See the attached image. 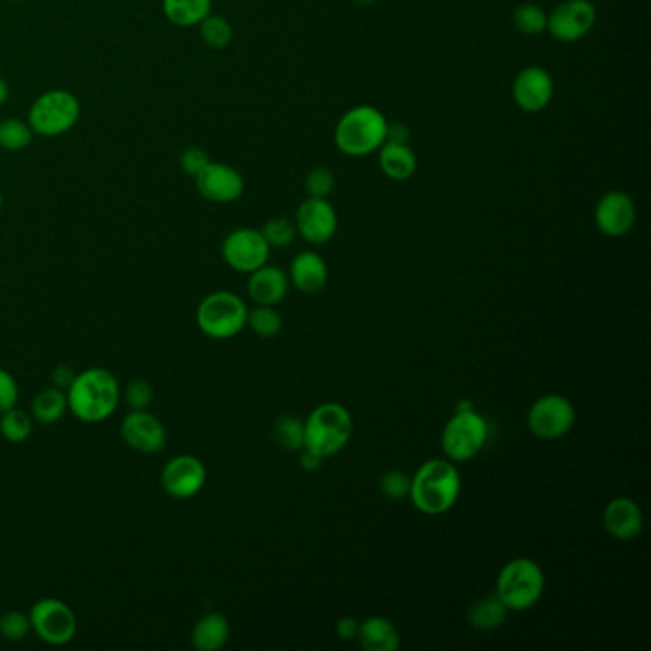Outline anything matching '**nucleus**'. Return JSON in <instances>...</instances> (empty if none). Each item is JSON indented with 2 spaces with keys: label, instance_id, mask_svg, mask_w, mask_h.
I'll list each match as a JSON object with an SVG mask.
<instances>
[{
  "label": "nucleus",
  "instance_id": "7",
  "mask_svg": "<svg viewBox=\"0 0 651 651\" xmlns=\"http://www.w3.org/2000/svg\"><path fill=\"white\" fill-rule=\"evenodd\" d=\"M488 421L476 409L455 411L442 432L445 459L452 462L476 459L488 444Z\"/></svg>",
  "mask_w": 651,
  "mask_h": 651
},
{
  "label": "nucleus",
  "instance_id": "22",
  "mask_svg": "<svg viewBox=\"0 0 651 651\" xmlns=\"http://www.w3.org/2000/svg\"><path fill=\"white\" fill-rule=\"evenodd\" d=\"M355 640H359L365 651H398L401 648L400 630L382 615H370L359 623Z\"/></svg>",
  "mask_w": 651,
  "mask_h": 651
},
{
  "label": "nucleus",
  "instance_id": "11",
  "mask_svg": "<svg viewBox=\"0 0 651 651\" xmlns=\"http://www.w3.org/2000/svg\"><path fill=\"white\" fill-rule=\"evenodd\" d=\"M598 20V10L592 0H563L548 12L547 33L560 43H579L585 38Z\"/></svg>",
  "mask_w": 651,
  "mask_h": 651
},
{
  "label": "nucleus",
  "instance_id": "36",
  "mask_svg": "<svg viewBox=\"0 0 651 651\" xmlns=\"http://www.w3.org/2000/svg\"><path fill=\"white\" fill-rule=\"evenodd\" d=\"M378 486L388 501H403V499H408L409 491H411V476L403 470L393 468L380 478Z\"/></svg>",
  "mask_w": 651,
  "mask_h": 651
},
{
  "label": "nucleus",
  "instance_id": "3",
  "mask_svg": "<svg viewBox=\"0 0 651 651\" xmlns=\"http://www.w3.org/2000/svg\"><path fill=\"white\" fill-rule=\"evenodd\" d=\"M388 118L375 105H354L334 126V144L346 157L377 153L386 141Z\"/></svg>",
  "mask_w": 651,
  "mask_h": 651
},
{
  "label": "nucleus",
  "instance_id": "17",
  "mask_svg": "<svg viewBox=\"0 0 651 651\" xmlns=\"http://www.w3.org/2000/svg\"><path fill=\"white\" fill-rule=\"evenodd\" d=\"M195 185L201 197L218 203V205H230L241 199L244 193V178L241 172L226 163H210L195 176Z\"/></svg>",
  "mask_w": 651,
  "mask_h": 651
},
{
  "label": "nucleus",
  "instance_id": "29",
  "mask_svg": "<svg viewBox=\"0 0 651 651\" xmlns=\"http://www.w3.org/2000/svg\"><path fill=\"white\" fill-rule=\"evenodd\" d=\"M199 31L203 43L210 46V48H215V50L228 48L231 41H233V27L224 15L208 14L199 23Z\"/></svg>",
  "mask_w": 651,
  "mask_h": 651
},
{
  "label": "nucleus",
  "instance_id": "5",
  "mask_svg": "<svg viewBox=\"0 0 651 651\" xmlns=\"http://www.w3.org/2000/svg\"><path fill=\"white\" fill-rule=\"evenodd\" d=\"M547 579L539 563L529 558H514L504 563L496 578L495 594L509 612H527L539 604L545 594Z\"/></svg>",
  "mask_w": 651,
  "mask_h": 651
},
{
  "label": "nucleus",
  "instance_id": "46",
  "mask_svg": "<svg viewBox=\"0 0 651 651\" xmlns=\"http://www.w3.org/2000/svg\"><path fill=\"white\" fill-rule=\"evenodd\" d=\"M354 2L357 7H373L378 0H354Z\"/></svg>",
  "mask_w": 651,
  "mask_h": 651
},
{
  "label": "nucleus",
  "instance_id": "42",
  "mask_svg": "<svg viewBox=\"0 0 651 651\" xmlns=\"http://www.w3.org/2000/svg\"><path fill=\"white\" fill-rule=\"evenodd\" d=\"M411 138V130L408 125L403 123H388V133H386V141H398V144H409Z\"/></svg>",
  "mask_w": 651,
  "mask_h": 651
},
{
  "label": "nucleus",
  "instance_id": "38",
  "mask_svg": "<svg viewBox=\"0 0 651 651\" xmlns=\"http://www.w3.org/2000/svg\"><path fill=\"white\" fill-rule=\"evenodd\" d=\"M125 401L130 411H144L153 403V388L148 380L134 378L126 386Z\"/></svg>",
  "mask_w": 651,
  "mask_h": 651
},
{
  "label": "nucleus",
  "instance_id": "10",
  "mask_svg": "<svg viewBox=\"0 0 651 651\" xmlns=\"http://www.w3.org/2000/svg\"><path fill=\"white\" fill-rule=\"evenodd\" d=\"M31 629L45 644L66 646L77 635V617L66 602L43 598L33 604L30 612Z\"/></svg>",
  "mask_w": 651,
  "mask_h": 651
},
{
  "label": "nucleus",
  "instance_id": "15",
  "mask_svg": "<svg viewBox=\"0 0 651 651\" xmlns=\"http://www.w3.org/2000/svg\"><path fill=\"white\" fill-rule=\"evenodd\" d=\"M594 222L604 236H627L637 224V205L629 193L612 190L604 193L596 203Z\"/></svg>",
  "mask_w": 651,
  "mask_h": 651
},
{
  "label": "nucleus",
  "instance_id": "21",
  "mask_svg": "<svg viewBox=\"0 0 651 651\" xmlns=\"http://www.w3.org/2000/svg\"><path fill=\"white\" fill-rule=\"evenodd\" d=\"M289 282L296 290L306 295H316L323 290L329 282V267L323 256L313 251L296 254L290 262Z\"/></svg>",
  "mask_w": 651,
  "mask_h": 651
},
{
  "label": "nucleus",
  "instance_id": "28",
  "mask_svg": "<svg viewBox=\"0 0 651 651\" xmlns=\"http://www.w3.org/2000/svg\"><path fill=\"white\" fill-rule=\"evenodd\" d=\"M512 25L526 37H539L547 31L548 12H545L539 4L524 2L512 12Z\"/></svg>",
  "mask_w": 651,
  "mask_h": 651
},
{
  "label": "nucleus",
  "instance_id": "45",
  "mask_svg": "<svg viewBox=\"0 0 651 651\" xmlns=\"http://www.w3.org/2000/svg\"><path fill=\"white\" fill-rule=\"evenodd\" d=\"M8 96H10V90L4 79H0V105L7 104Z\"/></svg>",
  "mask_w": 651,
  "mask_h": 651
},
{
  "label": "nucleus",
  "instance_id": "4",
  "mask_svg": "<svg viewBox=\"0 0 651 651\" xmlns=\"http://www.w3.org/2000/svg\"><path fill=\"white\" fill-rule=\"evenodd\" d=\"M354 421L341 403H321L304 421V447L321 459L334 457L349 445Z\"/></svg>",
  "mask_w": 651,
  "mask_h": 651
},
{
  "label": "nucleus",
  "instance_id": "26",
  "mask_svg": "<svg viewBox=\"0 0 651 651\" xmlns=\"http://www.w3.org/2000/svg\"><path fill=\"white\" fill-rule=\"evenodd\" d=\"M163 12L174 25L193 27L213 14V0H163Z\"/></svg>",
  "mask_w": 651,
  "mask_h": 651
},
{
  "label": "nucleus",
  "instance_id": "13",
  "mask_svg": "<svg viewBox=\"0 0 651 651\" xmlns=\"http://www.w3.org/2000/svg\"><path fill=\"white\" fill-rule=\"evenodd\" d=\"M296 233L311 244H326L339 230V215L329 199L306 197L295 215Z\"/></svg>",
  "mask_w": 651,
  "mask_h": 651
},
{
  "label": "nucleus",
  "instance_id": "14",
  "mask_svg": "<svg viewBox=\"0 0 651 651\" xmlns=\"http://www.w3.org/2000/svg\"><path fill=\"white\" fill-rule=\"evenodd\" d=\"M555 79L545 67H524L512 82V98L524 113L547 110L555 98Z\"/></svg>",
  "mask_w": 651,
  "mask_h": 651
},
{
  "label": "nucleus",
  "instance_id": "39",
  "mask_svg": "<svg viewBox=\"0 0 651 651\" xmlns=\"http://www.w3.org/2000/svg\"><path fill=\"white\" fill-rule=\"evenodd\" d=\"M208 163H210V159H208V153L205 149L187 148L184 153L180 156V167H182V171L193 178L197 176Z\"/></svg>",
  "mask_w": 651,
  "mask_h": 651
},
{
  "label": "nucleus",
  "instance_id": "32",
  "mask_svg": "<svg viewBox=\"0 0 651 651\" xmlns=\"http://www.w3.org/2000/svg\"><path fill=\"white\" fill-rule=\"evenodd\" d=\"M30 123L20 118L0 121V148L7 151H22L33 141Z\"/></svg>",
  "mask_w": 651,
  "mask_h": 651
},
{
  "label": "nucleus",
  "instance_id": "47",
  "mask_svg": "<svg viewBox=\"0 0 651 651\" xmlns=\"http://www.w3.org/2000/svg\"><path fill=\"white\" fill-rule=\"evenodd\" d=\"M0 210H2V193H0Z\"/></svg>",
  "mask_w": 651,
  "mask_h": 651
},
{
  "label": "nucleus",
  "instance_id": "41",
  "mask_svg": "<svg viewBox=\"0 0 651 651\" xmlns=\"http://www.w3.org/2000/svg\"><path fill=\"white\" fill-rule=\"evenodd\" d=\"M359 632V621L355 617H341L336 621V635L341 640H355Z\"/></svg>",
  "mask_w": 651,
  "mask_h": 651
},
{
  "label": "nucleus",
  "instance_id": "48",
  "mask_svg": "<svg viewBox=\"0 0 651 651\" xmlns=\"http://www.w3.org/2000/svg\"><path fill=\"white\" fill-rule=\"evenodd\" d=\"M12 2H22V0H12Z\"/></svg>",
  "mask_w": 651,
  "mask_h": 651
},
{
  "label": "nucleus",
  "instance_id": "16",
  "mask_svg": "<svg viewBox=\"0 0 651 651\" xmlns=\"http://www.w3.org/2000/svg\"><path fill=\"white\" fill-rule=\"evenodd\" d=\"M207 483V468L195 455H178L164 465L161 486L174 499H192Z\"/></svg>",
  "mask_w": 651,
  "mask_h": 651
},
{
  "label": "nucleus",
  "instance_id": "25",
  "mask_svg": "<svg viewBox=\"0 0 651 651\" xmlns=\"http://www.w3.org/2000/svg\"><path fill=\"white\" fill-rule=\"evenodd\" d=\"M509 614L511 612L506 609L501 598L496 594H489V596L476 599L472 606H470V609H468V623H470L472 629L480 630V632H489V630L503 627Z\"/></svg>",
  "mask_w": 651,
  "mask_h": 651
},
{
  "label": "nucleus",
  "instance_id": "24",
  "mask_svg": "<svg viewBox=\"0 0 651 651\" xmlns=\"http://www.w3.org/2000/svg\"><path fill=\"white\" fill-rule=\"evenodd\" d=\"M230 623L222 614H207L195 623L192 644L197 651H218L230 640Z\"/></svg>",
  "mask_w": 651,
  "mask_h": 651
},
{
  "label": "nucleus",
  "instance_id": "31",
  "mask_svg": "<svg viewBox=\"0 0 651 651\" xmlns=\"http://www.w3.org/2000/svg\"><path fill=\"white\" fill-rule=\"evenodd\" d=\"M247 326L251 327L252 333L259 334L262 339H274L282 333L283 319L275 306H256L247 316Z\"/></svg>",
  "mask_w": 651,
  "mask_h": 651
},
{
  "label": "nucleus",
  "instance_id": "40",
  "mask_svg": "<svg viewBox=\"0 0 651 651\" xmlns=\"http://www.w3.org/2000/svg\"><path fill=\"white\" fill-rule=\"evenodd\" d=\"M18 396H20V388L15 378L8 370L0 369V414L15 408Z\"/></svg>",
  "mask_w": 651,
  "mask_h": 651
},
{
  "label": "nucleus",
  "instance_id": "8",
  "mask_svg": "<svg viewBox=\"0 0 651 651\" xmlns=\"http://www.w3.org/2000/svg\"><path fill=\"white\" fill-rule=\"evenodd\" d=\"M81 117V104L69 90H48L33 102L30 110L31 130L54 138L69 133Z\"/></svg>",
  "mask_w": 651,
  "mask_h": 651
},
{
  "label": "nucleus",
  "instance_id": "23",
  "mask_svg": "<svg viewBox=\"0 0 651 651\" xmlns=\"http://www.w3.org/2000/svg\"><path fill=\"white\" fill-rule=\"evenodd\" d=\"M378 164L386 178H390L393 182H403L416 172L419 161L409 144L385 141L382 148L378 149Z\"/></svg>",
  "mask_w": 651,
  "mask_h": 651
},
{
  "label": "nucleus",
  "instance_id": "2",
  "mask_svg": "<svg viewBox=\"0 0 651 651\" xmlns=\"http://www.w3.org/2000/svg\"><path fill=\"white\" fill-rule=\"evenodd\" d=\"M67 409L87 424L110 419L117 411L121 388L110 370L87 369L75 377L67 388Z\"/></svg>",
  "mask_w": 651,
  "mask_h": 651
},
{
  "label": "nucleus",
  "instance_id": "34",
  "mask_svg": "<svg viewBox=\"0 0 651 651\" xmlns=\"http://www.w3.org/2000/svg\"><path fill=\"white\" fill-rule=\"evenodd\" d=\"M262 236L266 239L267 244L272 247V249H285V247H290L293 241H295L296 236V226L295 220H290V218H285V216H275V218H270L266 224H264V228H262Z\"/></svg>",
  "mask_w": 651,
  "mask_h": 651
},
{
  "label": "nucleus",
  "instance_id": "35",
  "mask_svg": "<svg viewBox=\"0 0 651 651\" xmlns=\"http://www.w3.org/2000/svg\"><path fill=\"white\" fill-rule=\"evenodd\" d=\"M304 190L308 197H318V199H329V195L334 192V174L327 167H316L311 169L304 178Z\"/></svg>",
  "mask_w": 651,
  "mask_h": 651
},
{
  "label": "nucleus",
  "instance_id": "37",
  "mask_svg": "<svg viewBox=\"0 0 651 651\" xmlns=\"http://www.w3.org/2000/svg\"><path fill=\"white\" fill-rule=\"evenodd\" d=\"M30 615L12 609V612H7L0 617V637L4 638V640L20 642L30 635Z\"/></svg>",
  "mask_w": 651,
  "mask_h": 651
},
{
  "label": "nucleus",
  "instance_id": "1",
  "mask_svg": "<svg viewBox=\"0 0 651 651\" xmlns=\"http://www.w3.org/2000/svg\"><path fill=\"white\" fill-rule=\"evenodd\" d=\"M462 489L459 470L449 459H430L411 476L409 499L426 516L452 511Z\"/></svg>",
  "mask_w": 651,
  "mask_h": 651
},
{
  "label": "nucleus",
  "instance_id": "30",
  "mask_svg": "<svg viewBox=\"0 0 651 651\" xmlns=\"http://www.w3.org/2000/svg\"><path fill=\"white\" fill-rule=\"evenodd\" d=\"M33 432V419L22 409H8L0 414V434L10 444H23Z\"/></svg>",
  "mask_w": 651,
  "mask_h": 651
},
{
  "label": "nucleus",
  "instance_id": "18",
  "mask_svg": "<svg viewBox=\"0 0 651 651\" xmlns=\"http://www.w3.org/2000/svg\"><path fill=\"white\" fill-rule=\"evenodd\" d=\"M121 436L128 447L144 455L163 452L167 445V429L159 416L144 411H130L121 424Z\"/></svg>",
  "mask_w": 651,
  "mask_h": 651
},
{
  "label": "nucleus",
  "instance_id": "33",
  "mask_svg": "<svg viewBox=\"0 0 651 651\" xmlns=\"http://www.w3.org/2000/svg\"><path fill=\"white\" fill-rule=\"evenodd\" d=\"M274 437L283 449L300 452L304 447V421L293 414L279 416L274 426Z\"/></svg>",
  "mask_w": 651,
  "mask_h": 651
},
{
  "label": "nucleus",
  "instance_id": "20",
  "mask_svg": "<svg viewBox=\"0 0 651 651\" xmlns=\"http://www.w3.org/2000/svg\"><path fill=\"white\" fill-rule=\"evenodd\" d=\"M289 287V275L285 274L282 267L270 266V264H264L249 274V283H247L249 296L256 306H277L285 300Z\"/></svg>",
  "mask_w": 651,
  "mask_h": 651
},
{
  "label": "nucleus",
  "instance_id": "43",
  "mask_svg": "<svg viewBox=\"0 0 651 651\" xmlns=\"http://www.w3.org/2000/svg\"><path fill=\"white\" fill-rule=\"evenodd\" d=\"M53 377L56 388H59V390H64V388H66L67 390V388L71 386V382H73L77 375H75L73 369H71L69 365H59L58 369L54 370Z\"/></svg>",
  "mask_w": 651,
  "mask_h": 651
},
{
  "label": "nucleus",
  "instance_id": "27",
  "mask_svg": "<svg viewBox=\"0 0 651 651\" xmlns=\"http://www.w3.org/2000/svg\"><path fill=\"white\" fill-rule=\"evenodd\" d=\"M33 419L41 424H56L66 414L67 396L59 388H46L33 398Z\"/></svg>",
  "mask_w": 651,
  "mask_h": 651
},
{
  "label": "nucleus",
  "instance_id": "9",
  "mask_svg": "<svg viewBox=\"0 0 651 651\" xmlns=\"http://www.w3.org/2000/svg\"><path fill=\"white\" fill-rule=\"evenodd\" d=\"M575 408L560 393H547L533 403L527 413V429L537 439L555 442L575 426Z\"/></svg>",
  "mask_w": 651,
  "mask_h": 651
},
{
  "label": "nucleus",
  "instance_id": "44",
  "mask_svg": "<svg viewBox=\"0 0 651 651\" xmlns=\"http://www.w3.org/2000/svg\"><path fill=\"white\" fill-rule=\"evenodd\" d=\"M323 460L318 455H313V453L306 452L302 449V455H300V467L306 470V472H318L321 465H323Z\"/></svg>",
  "mask_w": 651,
  "mask_h": 651
},
{
  "label": "nucleus",
  "instance_id": "6",
  "mask_svg": "<svg viewBox=\"0 0 651 651\" xmlns=\"http://www.w3.org/2000/svg\"><path fill=\"white\" fill-rule=\"evenodd\" d=\"M247 316L249 308L243 298L228 290H218L201 300L195 319L201 333L207 334L208 339L228 341L247 327Z\"/></svg>",
  "mask_w": 651,
  "mask_h": 651
},
{
  "label": "nucleus",
  "instance_id": "12",
  "mask_svg": "<svg viewBox=\"0 0 651 651\" xmlns=\"http://www.w3.org/2000/svg\"><path fill=\"white\" fill-rule=\"evenodd\" d=\"M272 247L267 244L262 231L254 228H239L226 236L222 243V259L231 270L239 274H252L254 270L267 264Z\"/></svg>",
  "mask_w": 651,
  "mask_h": 651
},
{
  "label": "nucleus",
  "instance_id": "19",
  "mask_svg": "<svg viewBox=\"0 0 651 651\" xmlns=\"http://www.w3.org/2000/svg\"><path fill=\"white\" fill-rule=\"evenodd\" d=\"M602 522H604V529L614 539L630 540L642 532L644 514L629 496H615L606 504Z\"/></svg>",
  "mask_w": 651,
  "mask_h": 651
}]
</instances>
